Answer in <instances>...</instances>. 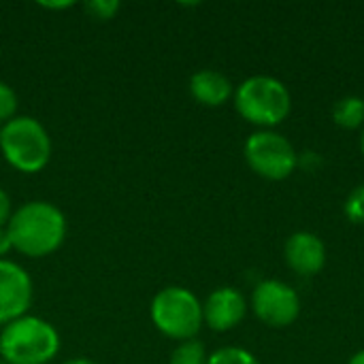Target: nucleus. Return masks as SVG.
Listing matches in <instances>:
<instances>
[{
    "mask_svg": "<svg viewBox=\"0 0 364 364\" xmlns=\"http://www.w3.org/2000/svg\"><path fill=\"white\" fill-rule=\"evenodd\" d=\"M6 230L13 252L26 258H45L62 247L68 222L58 205L49 200H28L13 211Z\"/></svg>",
    "mask_w": 364,
    "mask_h": 364,
    "instance_id": "f257e3e1",
    "label": "nucleus"
},
{
    "mask_svg": "<svg viewBox=\"0 0 364 364\" xmlns=\"http://www.w3.org/2000/svg\"><path fill=\"white\" fill-rule=\"evenodd\" d=\"M60 352L55 326L38 316H21L0 331V358L9 364H49Z\"/></svg>",
    "mask_w": 364,
    "mask_h": 364,
    "instance_id": "f03ea898",
    "label": "nucleus"
},
{
    "mask_svg": "<svg viewBox=\"0 0 364 364\" xmlns=\"http://www.w3.org/2000/svg\"><path fill=\"white\" fill-rule=\"evenodd\" d=\"M0 154L6 164L23 175L41 173L53 154L47 128L30 115H17L0 126Z\"/></svg>",
    "mask_w": 364,
    "mask_h": 364,
    "instance_id": "7ed1b4c3",
    "label": "nucleus"
},
{
    "mask_svg": "<svg viewBox=\"0 0 364 364\" xmlns=\"http://www.w3.org/2000/svg\"><path fill=\"white\" fill-rule=\"evenodd\" d=\"M149 318L154 326L173 341H190L196 339L205 320H203V303L198 296L183 286H166L162 288L149 305Z\"/></svg>",
    "mask_w": 364,
    "mask_h": 364,
    "instance_id": "20e7f679",
    "label": "nucleus"
},
{
    "mask_svg": "<svg viewBox=\"0 0 364 364\" xmlns=\"http://www.w3.org/2000/svg\"><path fill=\"white\" fill-rule=\"evenodd\" d=\"M292 107L288 87L269 75H254L235 90L237 113L256 126L271 128L282 124Z\"/></svg>",
    "mask_w": 364,
    "mask_h": 364,
    "instance_id": "39448f33",
    "label": "nucleus"
},
{
    "mask_svg": "<svg viewBox=\"0 0 364 364\" xmlns=\"http://www.w3.org/2000/svg\"><path fill=\"white\" fill-rule=\"evenodd\" d=\"M245 160L256 175L271 181L290 177L299 166V154L292 143L273 130H258L245 141Z\"/></svg>",
    "mask_w": 364,
    "mask_h": 364,
    "instance_id": "423d86ee",
    "label": "nucleus"
},
{
    "mask_svg": "<svg viewBox=\"0 0 364 364\" xmlns=\"http://www.w3.org/2000/svg\"><path fill=\"white\" fill-rule=\"evenodd\" d=\"M252 307L260 322L273 328H284L299 318L301 299L292 286L279 279H267L254 288Z\"/></svg>",
    "mask_w": 364,
    "mask_h": 364,
    "instance_id": "0eeeda50",
    "label": "nucleus"
},
{
    "mask_svg": "<svg viewBox=\"0 0 364 364\" xmlns=\"http://www.w3.org/2000/svg\"><path fill=\"white\" fill-rule=\"evenodd\" d=\"M34 299V284L28 271L2 258L0 260V324L6 326L9 322L28 314Z\"/></svg>",
    "mask_w": 364,
    "mask_h": 364,
    "instance_id": "6e6552de",
    "label": "nucleus"
},
{
    "mask_svg": "<svg viewBox=\"0 0 364 364\" xmlns=\"http://www.w3.org/2000/svg\"><path fill=\"white\" fill-rule=\"evenodd\" d=\"M247 314V301L237 288L213 290L203 305V320L215 333L232 331L243 322Z\"/></svg>",
    "mask_w": 364,
    "mask_h": 364,
    "instance_id": "1a4fd4ad",
    "label": "nucleus"
},
{
    "mask_svg": "<svg viewBox=\"0 0 364 364\" xmlns=\"http://www.w3.org/2000/svg\"><path fill=\"white\" fill-rule=\"evenodd\" d=\"M284 254H286L288 267L303 277L318 275L326 264V247L322 239L307 230L290 235V239L286 241Z\"/></svg>",
    "mask_w": 364,
    "mask_h": 364,
    "instance_id": "9d476101",
    "label": "nucleus"
},
{
    "mask_svg": "<svg viewBox=\"0 0 364 364\" xmlns=\"http://www.w3.org/2000/svg\"><path fill=\"white\" fill-rule=\"evenodd\" d=\"M188 87H190L192 98L205 107H222L235 96L230 79L224 73L213 70V68H203L194 73L190 77Z\"/></svg>",
    "mask_w": 364,
    "mask_h": 364,
    "instance_id": "9b49d317",
    "label": "nucleus"
},
{
    "mask_svg": "<svg viewBox=\"0 0 364 364\" xmlns=\"http://www.w3.org/2000/svg\"><path fill=\"white\" fill-rule=\"evenodd\" d=\"M333 119L337 126L354 130L364 124V98L346 96L333 107Z\"/></svg>",
    "mask_w": 364,
    "mask_h": 364,
    "instance_id": "f8f14e48",
    "label": "nucleus"
},
{
    "mask_svg": "<svg viewBox=\"0 0 364 364\" xmlns=\"http://www.w3.org/2000/svg\"><path fill=\"white\" fill-rule=\"evenodd\" d=\"M207 350L200 341L190 339V341H181L173 352L168 364H207Z\"/></svg>",
    "mask_w": 364,
    "mask_h": 364,
    "instance_id": "ddd939ff",
    "label": "nucleus"
},
{
    "mask_svg": "<svg viewBox=\"0 0 364 364\" xmlns=\"http://www.w3.org/2000/svg\"><path fill=\"white\" fill-rule=\"evenodd\" d=\"M207 364H260L258 358L243 350V348H220L215 350L209 358Z\"/></svg>",
    "mask_w": 364,
    "mask_h": 364,
    "instance_id": "4468645a",
    "label": "nucleus"
},
{
    "mask_svg": "<svg viewBox=\"0 0 364 364\" xmlns=\"http://www.w3.org/2000/svg\"><path fill=\"white\" fill-rule=\"evenodd\" d=\"M17 107H19L17 92L9 83L0 81V126L17 117Z\"/></svg>",
    "mask_w": 364,
    "mask_h": 364,
    "instance_id": "2eb2a0df",
    "label": "nucleus"
},
{
    "mask_svg": "<svg viewBox=\"0 0 364 364\" xmlns=\"http://www.w3.org/2000/svg\"><path fill=\"white\" fill-rule=\"evenodd\" d=\"M119 6L122 4L117 0H90V2L83 4V11L92 19H96V21H109V19L115 17V13L119 11Z\"/></svg>",
    "mask_w": 364,
    "mask_h": 364,
    "instance_id": "dca6fc26",
    "label": "nucleus"
},
{
    "mask_svg": "<svg viewBox=\"0 0 364 364\" xmlns=\"http://www.w3.org/2000/svg\"><path fill=\"white\" fill-rule=\"evenodd\" d=\"M346 215L354 224H364V183L350 192L346 200Z\"/></svg>",
    "mask_w": 364,
    "mask_h": 364,
    "instance_id": "f3484780",
    "label": "nucleus"
},
{
    "mask_svg": "<svg viewBox=\"0 0 364 364\" xmlns=\"http://www.w3.org/2000/svg\"><path fill=\"white\" fill-rule=\"evenodd\" d=\"M13 203H11V196L0 188V228H6L11 215H13Z\"/></svg>",
    "mask_w": 364,
    "mask_h": 364,
    "instance_id": "a211bd4d",
    "label": "nucleus"
},
{
    "mask_svg": "<svg viewBox=\"0 0 364 364\" xmlns=\"http://www.w3.org/2000/svg\"><path fill=\"white\" fill-rule=\"evenodd\" d=\"M13 252V243H11V237H9V230L6 228H0V260Z\"/></svg>",
    "mask_w": 364,
    "mask_h": 364,
    "instance_id": "6ab92c4d",
    "label": "nucleus"
},
{
    "mask_svg": "<svg viewBox=\"0 0 364 364\" xmlns=\"http://www.w3.org/2000/svg\"><path fill=\"white\" fill-rule=\"evenodd\" d=\"M75 2H70V0H64V2H41V6L43 9H47V11H62V9H70Z\"/></svg>",
    "mask_w": 364,
    "mask_h": 364,
    "instance_id": "aec40b11",
    "label": "nucleus"
},
{
    "mask_svg": "<svg viewBox=\"0 0 364 364\" xmlns=\"http://www.w3.org/2000/svg\"><path fill=\"white\" fill-rule=\"evenodd\" d=\"M62 364H98V363L90 360V358H83V356H77V358H68V360H64Z\"/></svg>",
    "mask_w": 364,
    "mask_h": 364,
    "instance_id": "412c9836",
    "label": "nucleus"
},
{
    "mask_svg": "<svg viewBox=\"0 0 364 364\" xmlns=\"http://www.w3.org/2000/svg\"><path fill=\"white\" fill-rule=\"evenodd\" d=\"M348 364H364V350H360L358 354H354V356L350 358V363Z\"/></svg>",
    "mask_w": 364,
    "mask_h": 364,
    "instance_id": "4be33fe9",
    "label": "nucleus"
},
{
    "mask_svg": "<svg viewBox=\"0 0 364 364\" xmlns=\"http://www.w3.org/2000/svg\"><path fill=\"white\" fill-rule=\"evenodd\" d=\"M360 149H363V156H364V130H363V136H360Z\"/></svg>",
    "mask_w": 364,
    "mask_h": 364,
    "instance_id": "5701e85b",
    "label": "nucleus"
},
{
    "mask_svg": "<svg viewBox=\"0 0 364 364\" xmlns=\"http://www.w3.org/2000/svg\"><path fill=\"white\" fill-rule=\"evenodd\" d=\"M0 364H9V363H4V360H2V358H0Z\"/></svg>",
    "mask_w": 364,
    "mask_h": 364,
    "instance_id": "b1692460",
    "label": "nucleus"
}]
</instances>
